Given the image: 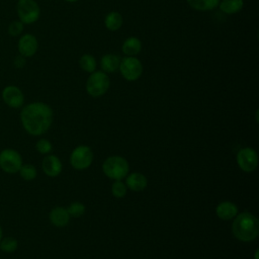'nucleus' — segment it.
Listing matches in <instances>:
<instances>
[{"label":"nucleus","mask_w":259,"mask_h":259,"mask_svg":"<svg viewBox=\"0 0 259 259\" xmlns=\"http://www.w3.org/2000/svg\"><path fill=\"white\" fill-rule=\"evenodd\" d=\"M79 64H80V67L85 72H88V73H93L96 69V60H95V58L91 55H88V54L83 55L80 58Z\"/></svg>","instance_id":"obj_21"},{"label":"nucleus","mask_w":259,"mask_h":259,"mask_svg":"<svg viewBox=\"0 0 259 259\" xmlns=\"http://www.w3.org/2000/svg\"><path fill=\"white\" fill-rule=\"evenodd\" d=\"M142 49V44L141 40L135 36H131L127 37L121 47V50L123 52L124 55H126L127 57H133L138 55L141 52Z\"/></svg>","instance_id":"obj_16"},{"label":"nucleus","mask_w":259,"mask_h":259,"mask_svg":"<svg viewBox=\"0 0 259 259\" xmlns=\"http://www.w3.org/2000/svg\"><path fill=\"white\" fill-rule=\"evenodd\" d=\"M35 148H36L37 152H39L40 154H49L52 151L53 146L49 140L41 139L36 143Z\"/></svg>","instance_id":"obj_26"},{"label":"nucleus","mask_w":259,"mask_h":259,"mask_svg":"<svg viewBox=\"0 0 259 259\" xmlns=\"http://www.w3.org/2000/svg\"><path fill=\"white\" fill-rule=\"evenodd\" d=\"M258 253H259V251L256 250V251H255V259H258Z\"/></svg>","instance_id":"obj_30"},{"label":"nucleus","mask_w":259,"mask_h":259,"mask_svg":"<svg viewBox=\"0 0 259 259\" xmlns=\"http://www.w3.org/2000/svg\"><path fill=\"white\" fill-rule=\"evenodd\" d=\"M109 84V78L104 72L94 71L87 79L86 91L93 97H99L108 90Z\"/></svg>","instance_id":"obj_4"},{"label":"nucleus","mask_w":259,"mask_h":259,"mask_svg":"<svg viewBox=\"0 0 259 259\" xmlns=\"http://www.w3.org/2000/svg\"><path fill=\"white\" fill-rule=\"evenodd\" d=\"M126 185L121 180H115L111 186V192L116 198H122L126 194Z\"/></svg>","instance_id":"obj_24"},{"label":"nucleus","mask_w":259,"mask_h":259,"mask_svg":"<svg viewBox=\"0 0 259 259\" xmlns=\"http://www.w3.org/2000/svg\"><path fill=\"white\" fill-rule=\"evenodd\" d=\"M24 65H25V57L20 55L14 59V66L16 68H22Z\"/></svg>","instance_id":"obj_28"},{"label":"nucleus","mask_w":259,"mask_h":259,"mask_svg":"<svg viewBox=\"0 0 259 259\" xmlns=\"http://www.w3.org/2000/svg\"><path fill=\"white\" fill-rule=\"evenodd\" d=\"M24 130L31 136L46 133L53 122V110L44 102H32L23 107L20 113Z\"/></svg>","instance_id":"obj_1"},{"label":"nucleus","mask_w":259,"mask_h":259,"mask_svg":"<svg viewBox=\"0 0 259 259\" xmlns=\"http://www.w3.org/2000/svg\"><path fill=\"white\" fill-rule=\"evenodd\" d=\"M232 232L239 241H254L259 234V221L250 212H241L234 218Z\"/></svg>","instance_id":"obj_2"},{"label":"nucleus","mask_w":259,"mask_h":259,"mask_svg":"<svg viewBox=\"0 0 259 259\" xmlns=\"http://www.w3.org/2000/svg\"><path fill=\"white\" fill-rule=\"evenodd\" d=\"M243 0H222L220 9L227 14H233L239 12L243 8Z\"/></svg>","instance_id":"obj_20"},{"label":"nucleus","mask_w":259,"mask_h":259,"mask_svg":"<svg viewBox=\"0 0 259 259\" xmlns=\"http://www.w3.org/2000/svg\"><path fill=\"white\" fill-rule=\"evenodd\" d=\"M189 6L198 11H208L214 9L220 0H187Z\"/></svg>","instance_id":"obj_18"},{"label":"nucleus","mask_w":259,"mask_h":259,"mask_svg":"<svg viewBox=\"0 0 259 259\" xmlns=\"http://www.w3.org/2000/svg\"><path fill=\"white\" fill-rule=\"evenodd\" d=\"M65 1H68V2H75V1H77V0H65Z\"/></svg>","instance_id":"obj_31"},{"label":"nucleus","mask_w":259,"mask_h":259,"mask_svg":"<svg viewBox=\"0 0 259 259\" xmlns=\"http://www.w3.org/2000/svg\"><path fill=\"white\" fill-rule=\"evenodd\" d=\"M93 161V153L88 146H79L75 148L70 156L71 165L77 170L88 168Z\"/></svg>","instance_id":"obj_8"},{"label":"nucleus","mask_w":259,"mask_h":259,"mask_svg":"<svg viewBox=\"0 0 259 259\" xmlns=\"http://www.w3.org/2000/svg\"><path fill=\"white\" fill-rule=\"evenodd\" d=\"M119 71L122 77L127 81L139 79L143 73V65L135 57H125L119 63Z\"/></svg>","instance_id":"obj_7"},{"label":"nucleus","mask_w":259,"mask_h":259,"mask_svg":"<svg viewBox=\"0 0 259 259\" xmlns=\"http://www.w3.org/2000/svg\"><path fill=\"white\" fill-rule=\"evenodd\" d=\"M2 238H3V232H2V228H1V226H0V241H1Z\"/></svg>","instance_id":"obj_29"},{"label":"nucleus","mask_w":259,"mask_h":259,"mask_svg":"<svg viewBox=\"0 0 259 259\" xmlns=\"http://www.w3.org/2000/svg\"><path fill=\"white\" fill-rule=\"evenodd\" d=\"M41 168L46 175L50 177H56L62 172V163L57 156L49 155L44 158Z\"/></svg>","instance_id":"obj_12"},{"label":"nucleus","mask_w":259,"mask_h":259,"mask_svg":"<svg viewBox=\"0 0 259 259\" xmlns=\"http://www.w3.org/2000/svg\"><path fill=\"white\" fill-rule=\"evenodd\" d=\"M70 217H73V218H79V217H82L85 212V205L81 202H73L70 204V206L67 208Z\"/></svg>","instance_id":"obj_25"},{"label":"nucleus","mask_w":259,"mask_h":259,"mask_svg":"<svg viewBox=\"0 0 259 259\" xmlns=\"http://www.w3.org/2000/svg\"><path fill=\"white\" fill-rule=\"evenodd\" d=\"M127 161L120 156L108 157L102 164L103 173L110 179L121 180L128 174Z\"/></svg>","instance_id":"obj_3"},{"label":"nucleus","mask_w":259,"mask_h":259,"mask_svg":"<svg viewBox=\"0 0 259 259\" xmlns=\"http://www.w3.org/2000/svg\"><path fill=\"white\" fill-rule=\"evenodd\" d=\"M18 17L22 23H33L39 17V7L34 0H18L16 5Z\"/></svg>","instance_id":"obj_6"},{"label":"nucleus","mask_w":259,"mask_h":259,"mask_svg":"<svg viewBox=\"0 0 259 259\" xmlns=\"http://www.w3.org/2000/svg\"><path fill=\"white\" fill-rule=\"evenodd\" d=\"M17 246H18L17 240L12 237L2 238L0 241V250L7 252V253L14 252L17 249Z\"/></svg>","instance_id":"obj_23"},{"label":"nucleus","mask_w":259,"mask_h":259,"mask_svg":"<svg viewBox=\"0 0 259 259\" xmlns=\"http://www.w3.org/2000/svg\"><path fill=\"white\" fill-rule=\"evenodd\" d=\"M215 213L221 220L229 221L238 214V207L231 201H223L217 205Z\"/></svg>","instance_id":"obj_13"},{"label":"nucleus","mask_w":259,"mask_h":259,"mask_svg":"<svg viewBox=\"0 0 259 259\" xmlns=\"http://www.w3.org/2000/svg\"><path fill=\"white\" fill-rule=\"evenodd\" d=\"M22 166L20 154L13 149H4L0 152V168L9 174L17 173Z\"/></svg>","instance_id":"obj_5"},{"label":"nucleus","mask_w":259,"mask_h":259,"mask_svg":"<svg viewBox=\"0 0 259 259\" xmlns=\"http://www.w3.org/2000/svg\"><path fill=\"white\" fill-rule=\"evenodd\" d=\"M148 184V180L146 176H144L142 173L134 172L130 174L126 178V187H128L133 191H142L146 188Z\"/></svg>","instance_id":"obj_15"},{"label":"nucleus","mask_w":259,"mask_h":259,"mask_svg":"<svg viewBox=\"0 0 259 259\" xmlns=\"http://www.w3.org/2000/svg\"><path fill=\"white\" fill-rule=\"evenodd\" d=\"M237 163L245 172L254 171L258 165V156L256 151L249 147L241 149L237 154Z\"/></svg>","instance_id":"obj_9"},{"label":"nucleus","mask_w":259,"mask_h":259,"mask_svg":"<svg viewBox=\"0 0 259 259\" xmlns=\"http://www.w3.org/2000/svg\"><path fill=\"white\" fill-rule=\"evenodd\" d=\"M22 30H23V23L21 21H13L10 23V25L8 27L9 33L14 36L20 34Z\"/></svg>","instance_id":"obj_27"},{"label":"nucleus","mask_w":259,"mask_h":259,"mask_svg":"<svg viewBox=\"0 0 259 259\" xmlns=\"http://www.w3.org/2000/svg\"><path fill=\"white\" fill-rule=\"evenodd\" d=\"M119 63H120V59L118 58V56L114 54H107L101 58L100 66L104 72L111 73L118 69Z\"/></svg>","instance_id":"obj_17"},{"label":"nucleus","mask_w":259,"mask_h":259,"mask_svg":"<svg viewBox=\"0 0 259 259\" xmlns=\"http://www.w3.org/2000/svg\"><path fill=\"white\" fill-rule=\"evenodd\" d=\"M37 40L32 34H24L18 41V51L23 57H32L37 51Z\"/></svg>","instance_id":"obj_11"},{"label":"nucleus","mask_w":259,"mask_h":259,"mask_svg":"<svg viewBox=\"0 0 259 259\" xmlns=\"http://www.w3.org/2000/svg\"><path fill=\"white\" fill-rule=\"evenodd\" d=\"M2 98L4 102L12 107V108H19L22 106L24 102V96L21 90L13 85L7 86L2 91Z\"/></svg>","instance_id":"obj_10"},{"label":"nucleus","mask_w":259,"mask_h":259,"mask_svg":"<svg viewBox=\"0 0 259 259\" xmlns=\"http://www.w3.org/2000/svg\"><path fill=\"white\" fill-rule=\"evenodd\" d=\"M104 24L107 29L109 30H117L120 28L122 24V16L120 13L116 11H112L108 13L104 19Z\"/></svg>","instance_id":"obj_19"},{"label":"nucleus","mask_w":259,"mask_h":259,"mask_svg":"<svg viewBox=\"0 0 259 259\" xmlns=\"http://www.w3.org/2000/svg\"><path fill=\"white\" fill-rule=\"evenodd\" d=\"M50 221L56 227H65L70 221V214L67 208L62 206H57L50 212Z\"/></svg>","instance_id":"obj_14"},{"label":"nucleus","mask_w":259,"mask_h":259,"mask_svg":"<svg viewBox=\"0 0 259 259\" xmlns=\"http://www.w3.org/2000/svg\"><path fill=\"white\" fill-rule=\"evenodd\" d=\"M19 174L22 179L26 181L33 180L36 177V169L33 165L31 164H22V166L19 169Z\"/></svg>","instance_id":"obj_22"}]
</instances>
